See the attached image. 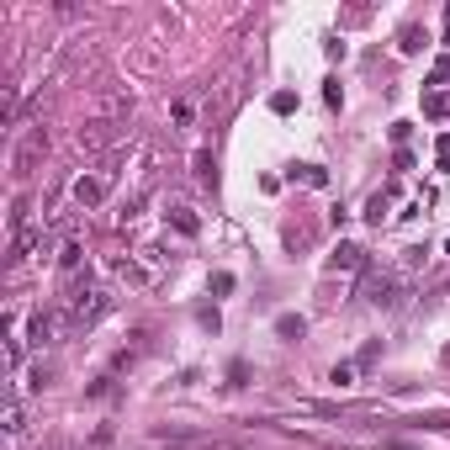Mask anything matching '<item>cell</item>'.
I'll use <instances>...</instances> for the list:
<instances>
[{"instance_id": "cell-3", "label": "cell", "mask_w": 450, "mask_h": 450, "mask_svg": "<svg viewBox=\"0 0 450 450\" xmlns=\"http://www.w3.org/2000/svg\"><path fill=\"white\" fill-rule=\"evenodd\" d=\"M111 138H117V122H111V117H95L90 128H80V138H74V143H80L85 154H101Z\"/></svg>"}, {"instance_id": "cell-6", "label": "cell", "mask_w": 450, "mask_h": 450, "mask_svg": "<svg viewBox=\"0 0 450 450\" xmlns=\"http://www.w3.org/2000/svg\"><path fill=\"white\" fill-rule=\"evenodd\" d=\"M101 196H107V180H95V175H80V180H74V202H80V207H95Z\"/></svg>"}, {"instance_id": "cell-8", "label": "cell", "mask_w": 450, "mask_h": 450, "mask_svg": "<svg viewBox=\"0 0 450 450\" xmlns=\"http://www.w3.org/2000/svg\"><path fill=\"white\" fill-rule=\"evenodd\" d=\"M329 265H334V271H360V249H355V244H339Z\"/></svg>"}, {"instance_id": "cell-14", "label": "cell", "mask_w": 450, "mask_h": 450, "mask_svg": "<svg viewBox=\"0 0 450 450\" xmlns=\"http://www.w3.org/2000/svg\"><path fill=\"white\" fill-rule=\"evenodd\" d=\"M350 381H355V366H350V360H339V366H334V387H350Z\"/></svg>"}, {"instance_id": "cell-9", "label": "cell", "mask_w": 450, "mask_h": 450, "mask_svg": "<svg viewBox=\"0 0 450 450\" xmlns=\"http://www.w3.org/2000/svg\"><path fill=\"white\" fill-rule=\"evenodd\" d=\"M302 329H308V323L296 318V313H281V318H275V334H281V339H302Z\"/></svg>"}, {"instance_id": "cell-17", "label": "cell", "mask_w": 450, "mask_h": 450, "mask_svg": "<svg viewBox=\"0 0 450 450\" xmlns=\"http://www.w3.org/2000/svg\"><path fill=\"white\" fill-rule=\"evenodd\" d=\"M212 292H217V296H223V292H233V275H228V271H217V275H212Z\"/></svg>"}, {"instance_id": "cell-15", "label": "cell", "mask_w": 450, "mask_h": 450, "mask_svg": "<svg viewBox=\"0 0 450 450\" xmlns=\"http://www.w3.org/2000/svg\"><path fill=\"white\" fill-rule=\"evenodd\" d=\"M296 175L308 180V186H329V175H323V170H318V165H302V170H296Z\"/></svg>"}, {"instance_id": "cell-20", "label": "cell", "mask_w": 450, "mask_h": 450, "mask_svg": "<svg viewBox=\"0 0 450 450\" xmlns=\"http://www.w3.org/2000/svg\"><path fill=\"white\" fill-rule=\"evenodd\" d=\"M445 43H450V11H445Z\"/></svg>"}, {"instance_id": "cell-12", "label": "cell", "mask_w": 450, "mask_h": 450, "mask_svg": "<svg viewBox=\"0 0 450 450\" xmlns=\"http://www.w3.org/2000/svg\"><path fill=\"white\" fill-rule=\"evenodd\" d=\"M424 43H429V32H424V27H403V53H418Z\"/></svg>"}, {"instance_id": "cell-4", "label": "cell", "mask_w": 450, "mask_h": 450, "mask_svg": "<svg viewBox=\"0 0 450 450\" xmlns=\"http://www.w3.org/2000/svg\"><path fill=\"white\" fill-rule=\"evenodd\" d=\"M392 292H397V275H376V271L366 275V302H376V308H392V302H397Z\"/></svg>"}, {"instance_id": "cell-7", "label": "cell", "mask_w": 450, "mask_h": 450, "mask_svg": "<svg viewBox=\"0 0 450 450\" xmlns=\"http://www.w3.org/2000/svg\"><path fill=\"white\" fill-rule=\"evenodd\" d=\"M424 117H435V122L450 117V90H429L424 95Z\"/></svg>"}, {"instance_id": "cell-16", "label": "cell", "mask_w": 450, "mask_h": 450, "mask_svg": "<svg viewBox=\"0 0 450 450\" xmlns=\"http://www.w3.org/2000/svg\"><path fill=\"white\" fill-rule=\"evenodd\" d=\"M366 217H371V223H381V217H387V196H371V207H366Z\"/></svg>"}, {"instance_id": "cell-5", "label": "cell", "mask_w": 450, "mask_h": 450, "mask_svg": "<svg viewBox=\"0 0 450 450\" xmlns=\"http://www.w3.org/2000/svg\"><path fill=\"white\" fill-rule=\"evenodd\" d=\"M53 334H59V313H32L27 339H32V344H53Z\"/></svg>"}, {"instance_id": "cell-10", "label": "cell", "mask_w": 450, "mask_h": 450, "mask_svg": "<svg viewBox=\"0 0 450 450\" xmlns=\"http://www.w3.org/2000/svg\"><path fill=\"white\" fill-rule=\"evenodd\" d=\"M22 429H27V408L11 397V403H6V435H22Z\"/></svg>"}, {"instance_id": "cell-1", "label": "cell", "mask_w": 450, "mask_h": 450, "mask_svg": "<svg viewBox=\"0 0 450 450\" xmlns=\"http://www.w3.org/2000/svg\"><path fill=\"white\" fill-rule=\"evenodd\" d=\"M107 308H111V292L90 286L85 275H74V281H69V329H90Z\"/></svg>"}, {"instance_id": "cell-18", "label": "cell", "mask_w": 450, "mask_h": 450, "mask_svg": "<svg viewBox=\"0 0 450 450\" xmlns=\"http://www.w3.org/2000/svg\"><path fill=\"white\" fill-rule=\"evenodd\" d=\"M435 159H439V170H450V138H439V149H435Z\"/></svg>"}, {"instance_id": "cell-19", "label": "cell", "mask_w": 450, "mask_h": 450, "mask_svg": "<svg viewBox=\"0 0 450 450\" xmlns=\"http://www.w3.org/2000/svg\"><path fill=\"white\" fill-rule=\"evenodd\" d=\"M429 80H435V85H439V80H450V59H439V64H435V74H429Z\"/></svg>"}, {"instance_id": "cell-13", "label": "cell", "mask_w": 450, "mask_h": 450, "mask_svg": "<svg viewBox=\"0 0 450 450\" xmlns=\"http://www.w3.org/2000/svg\"><path fill=\"white\" fill-rule=\"evenodd\" d=\"M271 111H281V117H286V111H296V90H275L271 95Z\"/></svg>"}, {"instance_id": "cell-11", "label": "cell", "mask_w": 450, "mask_h": 450, "mask_svg": "<svg viewBox=\"0 0 450 450\" xmlns=\"http://www.w3.org/2000/svg\"><path fill=\"white\" fill-rule=\"evenodd\" d=\"M170 223H175L180 233H196V212H191V207H170Z\"/></svg>"}, {"instance_id": "cell-2", "label": "cell", "mask_w": 450, "mask_h": 450, "mask_svg": "<svg viewBox=\"0 0 450 450\" xmlns=\"http://www.w3.org/2000/svg\"><path fill=\"white\" fill-rule=\"evenodd\" d=\"M43 154H48V132H43V128H32L22 143H16V154H11V175H16V180H27V175L37 170V159H43Z\"/></svg>"}]
</instances>
